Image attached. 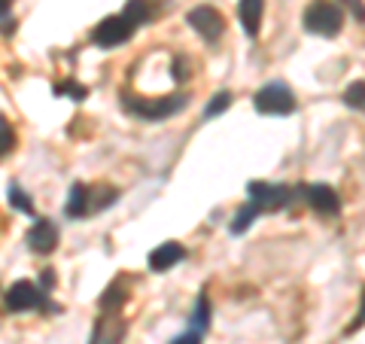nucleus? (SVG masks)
Segmentation results:
<instances>
[{
  "label": "nucleus",
  "instance_id": "f257e3e1",
  "mask_svg": "<svg viewBox=\"0 0 365 344\" xmlns=\"http://www.w3.org/2000/svg\"><path fill=\"white\" fill-rule=\"evenodd\" d=\"M302 25L304 31L319 34V37H338L341 28H344V13L332 0H311L302 16Z\"/></svg>",
  "mask_w": 365,
  "mask_h": 344
},
{
  "label": "nucleus",
  "instance_id": "f03ea898",
  "mask_svg": "<svg viewBox=\"0 0 365 344\" xmlns=\"http://www.w3.org/2000/svg\"><path fill=\"white\" fill-rule=\"evenodd\" d=\"M125 110L134 113V116H140L146 122H162L168 116H174L180 113L182 107L189 104L186 95H168V98H125L122 101Z\"/></svg>",
  "mask_w": 365,
  "mask_h": 344
},
{
  "label": "nucleus",
  "instance_id": "7ed1b4c3",
  "mask_svg": "<svg viewBox=\"0 0 365 344\" xmlns=\"http://www.w3.org/2000/svg\"><path fill=\"white\" fill-rule=\"evenodd\" d=\"M253 107L265 116H289L295 110V95L287 83H268L253 95Z\"/></svg>",
  "mask_w": 365,
  "mask_h": 344
},
{
  "label": "nucleus",
  "instance_id": "20e7f679",
  "mask_svg": "<svg viewBox=\"0 0 365 344\" xmlns=\"http://www.w3.org/2000/svg\"><path fill=\"white\" fill-rule=\"evenodd\" d=\"M247 192H250V201H253L262 213L280 211V208H287V204L292 201V189L289 186H277V183H265V180H253L247 186Z\"/></svg>",
  "mask_w": 365,
  "mask_h": 344
},
{
  "label": "nucleus",
  "instance_id": "39448f33",
  "mask_svg": "<svg viewBox=\"0 0 365 344\" xmlns=\"http://www.w3.org/2000/svg\"><path fill=\"white\" fill-rule=\"evenodd\" d=\"M131 34H134V25L125 16H110V19L101 21L95 31H91V43L101 46V49H113V46L128 43Z\"/></svg>",
  "mask_w": 365,
  "mask_h": 344
},
{
  "label": "nucleus",
  "instance_id": "423d86ee",
  "mask_svg": "<svg viewBox=\"0 0 365 344\" xmlns=\"http://www.w3.org/2000/svg\"><path fill=\"white\" fill-rule=\"evenodd\" d=\"M4 305L9 308V311H34V308H43L46 305V293L40 290L37 283L19 280V283H13L6 290Z\"/></svg>",
  "mask_w": 365,
  "mask_h": 344
},
{
  "label": "nucleus",
  "instance_id": "0eeeda50",
  "mask_svg": "<svg viewBox=\"0 0 365 344\" xmlns=\"http://www.w3.org/2000/svg\"><path fill=\"white\" fill-rule=\"evenodd\" d=\"M189 25L207 43H216L225 34V19L220 16V9H213V6H195L189 13Z\"/></svg>",
  "mask_w": 365,
  "mask_h": 344
},
{
  "label": "nucleus",
  "instance_id": "6e6552de",
  "mask_svg": "<svg viewBox=\"0 0 365 344\" xmlns=\"http://www.w3.org/2000/svg\"><path fill=\"white\" fill-rule=\"evenodd\" d=\"M304 201L323 216H338L341 213V198H338V192L329 186V183H314V186H307L304 189Z\"/></svg>",
  "mask_w": 365,
  "mask_h": 344
},
{
  "label": "nucleus",
  "instance_id": "1a4fd4ad",
  "mask_svg": "<svg viewBox=\"0 0 365 344\" xmlns=\"http://www.w3.org/2000/svg\"><path fill=\"white\" fill-rule=\"evenodd\" d=\"M55 244H58V226H55L52 220H37L31 226L28 232V247L34 250V253H52Z\"/></svg>",
  "mask_w": 365,
  "mask_h": 344
},
{
  "label": "nucleus",
  "instance_id": "9d476101",
  "mask_svg": "<svg viewBox=\"0 0 365 344\" xmlns=\"http://www.w3.org/2000/svg\"><path fill=\"white\" fill-rule=\"evenodd\" d=\"M125 320L122 317H116V311H110V314H104L95 323V332H91V344H119L122 338H125Z\"/></svg>",
  "mask_w": 365,
  "mask_h": 344
},
{
  "label": "nucleus",
  "instance_id": "9b49d317",
  "mask_svg": "<svg viewBox=\"0 0 365 344\" xmlns=\"http://www.w3.org/2000/svg\"><path fill=\"white\" fill-rule=\"evenodd\" d=\"M180 259H186L182 244H177V241H165V244H158L150 253V268L153 271H168V268H174Z\"/></svg>",
  "mask_w": 365,
  "mask_h": 344
},
{
  "label": "nucleus",
  "instance_id": "f8f14e48",
  "mask_svg": "<svg viewBox=\"0 0 365 344\" xmlns=\"http://www.w3.org/2000/svg\"><path fill=\"white\" fill-rule=\"evenodd\" d=\"M262 13H265V0H241V4H237V19H241L247 37H256L259 34Z\"/></svg>",
  "mask_w": 365,
  "mask_h": 344
},
{
  "label": "nucleus",
  "instance_id": "ddd939ff",
  "mask_svg": "<svg viewBox=\"0 0 365 344\" xmlns=\"http://www.w3.org/2000/svg\"><path fill=\"white\" fill-rule=\"evenodd\" d=\"M91 211V189L86 183H73L71 198H67V216H86Z\"/></svg>",
  "mask_w": 365,
  "mask_h": 344
},
{
  "label": "nucleus",
  "instance_id": "4468645a",
  "mask_svg": "<svg viewBox=\"0 0 365 344\" xmlns=\"http://www.w3.org/2000/svg\"><path fill=\"white\" fill-rule=\"evenodd\" d=\"M122 16L137 28V25H146V21L155 16V6L150 4V0H128V4H125V13H122Z\"/></svg>",
  "mask_w": 365,
  "mask_h": 344
},
{
  "label": "nucleus",
  "instance_id": "2eb2a0df",
  "mask_svg": "<svg viewBox=\"0 0 365 344\" xmlns=\"http://www.w3.org/2000/svg\"><path fill=\"white\" fill-rule=\"evenodd\" d=\"M259 216H262V211L256 208L253 201H247L244 208L235 213V220H232V235H244L247 228H250V226H253V223L259 220Z\"/></svg>",
  "mask_w": 365,
  "mask_h": 344
},
{
  "label": "nucleus",
  "instance_id": "dca6fc26",
  "mask_svg": "<svg viewBox=\"0 0 365 344\" xmlns=\"http://www.w3.org/2000/svg\"><path fill=\"white\" fill-rule=\"evenodd\" d=\"M125 299H128V293H125V280H116L107 286V293L101 295V308L104 311H119V308L125 305Z\"/></svg>",
  "mask_w": 365,
  "mask_h": 344
},
{
  "label": "nucleus",
  "instance_id": "f3484780",
  "mask_svg": "<svg viewBox=\"0 0 365 344\" xmlns=\"http://www.w3.org/2000/svg\"><path fill=\"white\" fill-rule=\"evenodd\" d=\"M344 104L365 113V79H356V83H350L344 88Z\"/></svg>",
  "mask_w": 365,
  "mask_h": 344
},
{
  "label": "nucleus",
  "instance_id": "a211bd4d",
  "mask_svg": "<svg viewBox=\"0 0 365 344\" xmlns=\"http://www.w3.org/2000/svg\"><path fill=\"white\" fill-rule=\"evenodd\" d=\"M228 107H232V91H216V95L210 98V104L204 107V119L220 116V113H225Z\"/></svg>",
  "mask_w": 365,
  "mask_h": 344
},
{
  "label": "nucleus",
  "instance_id": "6ab92c4d",
  "mask_svg": "<svg viewBox=\"0 0 365 344\" xmlns=\"http://www.w3.org/2000/svg\"><path fill=\"white\" fill-rule=\"evenodd\" d=\"M55 95H67V98H73V101H86L88 98V88L86 86H79V83H73V79H64V83H58L55 86Z\"/></svg>",
  "mask_w": 365,
  "mask_h": 344
},
{
  "label": "nucleus",
  "instance_id": "aec40b11",
  "mask_svg": "<svg viewBox=\"0 0 365 344\" xmlns=\"http://www.w3.org/2000/svg\"><path fill=\"white\" fill-rule=\"evenodd\" d=\"M192 323H195V329H198V332L210 329V302H207V295H201V299H198L195 314H192Z\"/></svg>",
  "mask_w": 365,
  "mask_h": 344
},
{
  "label": "nucleus",
  "instance_id": "412c9836",
  "mask_svg": "<svg viewBox=\"0 0 365 344\" xmlns=\"http://www.w3.org/2000/svg\"><path fill=\"white\" fill-rule=\"evenodd\" d=\"M13 150H16V131L6 119H0V156L13 153Z\"/></svg>",
  "mask_w": 365,
  "mask_h": 344
},
{
  "label": "nucleus",
  "instance_id": "4be33fe9",
  "mask_svg": "<svg viewBox=\"0 0 365 344\" xmlns=\"http://www.w3.org/2000/svg\"><path fill=\"white\" fill-rule=\"evenodd\" d=\"M9 204H13L16 211H21V213H31V211H34L31 198H28V195H25V192H21V189L16 186V183H13V186H9Z\"/></svg>",
  "mask_w": 365,
  "mask_h": 344
},
{
  "label": "nucleus",
  "instance_id": "5701e85b",
  "mask_svg": "<svg viewBox=\"0 0 365 344\" xmlns=\"http://www.w3.org/2000/svg\"><path fill=\"white\" fill-rule=\"evenodd\" d=\"M170 344H201V332L195 329V332H182V335H177Z\"/></svg>",
  "mask_w": 365,
  "mask_h": 344
},
{
  "label": "nucleus",
  "instance_id": "b1692460",
  "mask_svg": "<svg viewBox=\"0 0 365 344\" xmlns=\"http://www.w3.org/2000/svg\"><path fill=\"white\" fill-rule=\"evenodd\" d=\"M344 4H347V9H350V13L356 16L359 21H365V6H362V0H344Z\"/></svg>",
  "mask_w": 365,
  "mask_h": 344
},
{
  "label": "nucleus",
  "instance_id": "393cba45",
  "mask_svg": "<svg viewBox=\"0 0 365 344\" xmlns=\"http://www.w3.org/2000/svg\"><path fill=\"white\" fill-rule=\"evenodd\" d=\"M359 326H365V293H362V305H359V314H356V320L347 326V332H353V329H359Z\"/></svg>",
  "mask_w": 365,
  "mask_h": 344
},
{
  "label": "nucleus",
  "instance_id": "a878e982",
  "mask_svg": "<svg viewBox=\"0 0 365 344\" xmlns=\"http://www.w3.org/2000/svg\"><path fill=\"white\" fill-rule=\"evenodd\" d=\"M174 79L180 83V79H189V74H186V64H182V59H177L174 61Z\"/></svg>",
  "mask_w": 365,
  "mask_h": 344
},
{
  "label": "nucleus",
  "instance_id": "bb28decb",
  "mask_svg": "<svg viewBox=\"0 0 365 344\" xmlns=\"http://www.w3.org/2000/svg\"><path fill=\"white\" fill-rule=\"evenodd\" d=\"M9 9H13V0H0V19H6Z\"/></svg>",
  "mask_w": 365,
  "mask_h": 344
}]
</instances>
